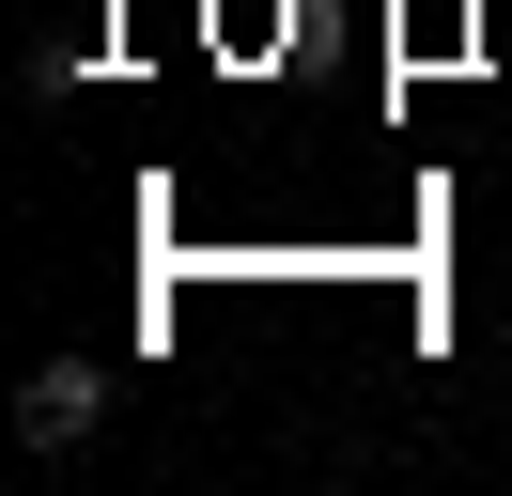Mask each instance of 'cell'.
<instances>
[{
    "label": "cell",
    "mask_w": 512,
    "mask_h": 496,
    "mask_svg": "<svg viewBox=\"0 0 512 496\" xmlns=\"http://www.w3.org/2000/svg\"><path fill=\"white\" fill-rule=\"evenodd\" d=\"M94 419H109V372L94 357H47L32 388H16V434H32V450H78Z\"/></svg>",
    "instance_id": "1"
}]
</instances>
